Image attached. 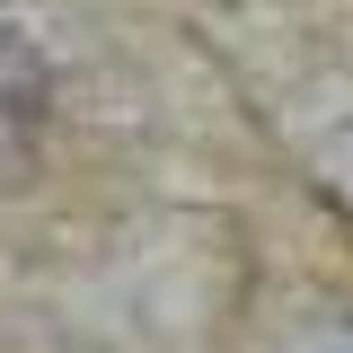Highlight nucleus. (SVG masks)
Returning a JSON list of instances; mask_svg holds the SVG:
<instances>
[{
    "mask_svg": "<svg viewBox=\"0 0 353 353\" xmlns=\"http://www.w3.org/2000/svg\"><path fill=\"white\" fill-rule=\"evenodd\" d=\"M44 106H53L44 53H36L27 36H0V185H9V176H27L36 132H44Z\"/></svg>",
    "mask_w": 353,
    "mask_h": 353,
    "instance_id": "nucleus-1",
    "label": "nucleus"
}]
</instances>
